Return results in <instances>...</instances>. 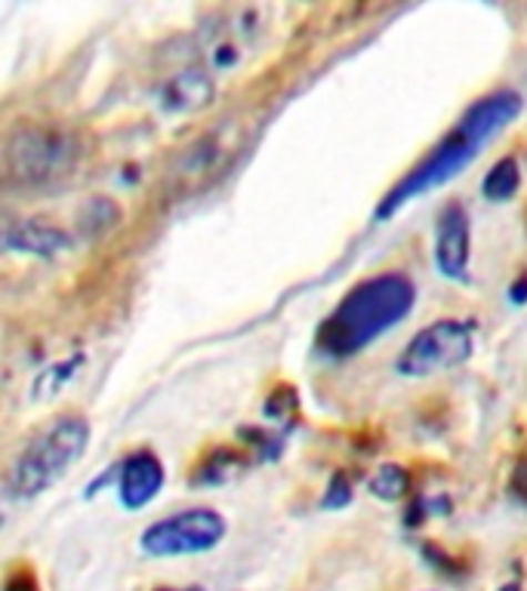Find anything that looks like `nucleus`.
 Segmentation results:
<instances>
[{
    "label": "nucleus",
    "instance_id": "1",
    "mask_svg": "<svg viewBox=\"0 0 527 591\" xmlns=\"http://www.w3.org/2000/svg\"><path fill=\"white\" fill-rule=\"evenodd\" d=\"M521 114V96L513 90H499L490 96L478 99L447 136L426 154L423 164H416L407 176H404L392 192L383 197V204L376 206V220H388L402 210L411 197L438 188L444 182H450L457 173H463L466 166L482 154L487 142L499 136L506 126L513 124L515 118Z\"/></svg>",
    "mask_w": 527,
    "mask_h": 591
},
{
    "label": "nucleus",
    "instance_id": "2",
    "mask_svg": "<svg viewBox=\"0 0 527 591\" xmlns=\"http://www.w3.org/2000/svg\"><path fill=\"white\" fill-rule=\"evenodd\" d=\"M416 303L414 281L402 272L367 277L358 287L343 296V303L333 308L327 320L318 327L321 355L327 358H352L376 343L383 333L398 327L411 315Z\"/></svg>",
    "mask_w": 527,
    "mask_h": 591
},
{
    "label": "nucleus",
    "instance_id": "3",
    "mask_svg": "<svg viewBox=\"0 0 527 591\" xmlns=\"http://www.w3.org/2000/svg\"><path fill=\"white\" fill-rule=\"evenodd\" d=\"M90 444V422L83 416H59L55 422L41 428L19 450L7 475V493L16 502H26L50 490L69 471Z\"/></svg>",
    "mask_w": 527,
    "mask_h": 591
},
{
    "label": "nucleus",
    "instance_id": "4",
    "mask_svg": "<svg viewBox=\"0 0 527 591\" xmlns=\"http://www.w3.org/2000/svg\"><path fill=\"white\" fill-rule=\"evenodd\" d=\"M78 161V145L55 126H16L3 145V170L16 185H43L65 176Z\"/></svg>",
    "mask_w": 527,
    "mask_h": 591
},
{
    "label": "nucleus",
    "instance_id": "5",
    "mask_svg": "<svg viewBox=\"0 0 527 591\" xmlns=\"http://www.w3.org/2000/svg\"><path fill=\"white\" fill-rule=\"evenodd\" d=\"M472 351H475V324L447 317L416 333L402 351L395 370L402 376H432L466 364Z\"/></svg>",
    "mask_w": 527,
    "mask_h": 591
},
{
    "label": "nucleus",
    "instance_id": "6",
    "mask_svg": "<svg viewBox=\"0 0 527 591\" xmlns=\"http://www.w3.org/2000/svg\"><path fill=\"white\" fill-rule=\"evenodd\" d=\"M225 539V518L213 509H185L152 523L142 533V551L154 558L201 554L213 551Z\"/></svg>",
    "mask_w": 527,
    "mask_h": 591
},
{
    "label": "nucleus",
    "instance_id": "7",
    "mask_svg": "<svg viewBox=\"0 0 527 591\" xmlns=\"http://www.w3.org/2000/svg\"><path fill=\"white\" fill-rule=\"evenodd\" d=\"M435 265L450 281H466L469 265V216L454 201L438 216V234H435Z\"/></svg>",
    "mask_w": 527,
    "mask_h": 591
},
{
    "label": "nucleus",
    "instance_id": "8",
    "mask_svg": "<svg viewBox=\"0 0 527 591\" xmlns=\"http://www.w3.org/2000/svg\"><path fill=\"white\" fill-rule=\"evenodd\" d=\"M164 487V466L152 450H136L124 459L118 475V499L126 509H142Z\"/></svg>",
    "mask_w": 527,
    "mask_h": 591
},
{
    "label": "nucleus",
    "instance_id": "9",
    "mask_svg": "<svg viewBox=\"0 0 527 591\" xmlns=\"http://www.w3.org/2000/svg\"><path fill=\"white\" fill-rule=\"evenodd\" d=\"M3 244L19 253H31V256H55L69 249L71 237L69 232H62L59 225H50V222L19 220L3 228Z\"/></svg>",
    "mask_w": 527,
    "mask_h": 591
},
{
    "label": "nucleus",
    "instance_id": "10",
    "mask_svg": "<svg viewBox=\"0 0 527 591\" xmlns=\"http://www.w3.org/2000/svg\"><path fill=\"white\" fill-rule=\"evenodd\" d=\"M213 102V81L204 71H180L164 83L161 105L166 111H197Z\"/></svg>",
    "mask_w": 527,
    "mask_h": 591
},
{
    "label": "nucleus",
    "instance_id": "11",
    "mask_svg": "<svg viewBox=\"0 0 527 591\" xmlns=\"http://www.w3.org/2000/svg\"><path fill=\"white\" fill-rule=\"evenodd\" d=\"M518 182H521V176H518V161H515V157H503V161L487 173L482 188H485L490 201H509L515 188H518Z\"/></svg>",
    "mask_w": 527,
    "mask_h": 591
},
{
    "label": "nucleus",
    "instance_id": "12",
    "mask_svg": "<svg viewBox=\"0 0 527 591\" xmlns=\"http://www.w3.org/2000/svg\"><path fill=\"white\" fill-rule=\"evenodd\" d=\"M367 487H371V493L379 496V499L395 502V499H402V496L411 490V475H407V468L402 466H383L374 478L367 481Z\"/></svg>",
    "mask_w": 527,
    "mask_h": 591
},
{
    "label": "nucleus",
    "instance_id": "13",
    "mask_svg": "<svg viewBox=\"0 0 527 591\" xmlns=\"http://www.w3.org/2000/svg\"><path fill=\"white\" fill-rule=\"evenodd\" d=\"M244 466V459L235 454V450H216V454L210 456L207 462L201 466V471L194 475V481L197 483H222L229 481L235 471H241Z\"/></svg>",
    "mask_w": 527,
    "mask_h": 591
},
{
    "label": "nucleus",
    "instance_id": "14",
    "mask_svg": "<svg viewBox=\"0 0 527 591\" xmlns=\"http://www.w3.org/2000/svg\"><path fill=\"white\" fill-rule=\"evenodd\" d=\"M348 502H352V487H348L346 475H333L327 496L321 499V506H324V509H343Z\"/></svg>",
    "mask_w": 527,
    "mask_h": 591
},
{
    "label": "nucleus",
    "instance_id": "15",
    "mask_svg": "<svg viewBox=\"0 0 527 591\" xmlns=\"http://www.w3.org/2000/svg\"><path fill=\"white\" fill-rule=\"evenodd\" d=\"M513 490H515V496L521 493V499H527V462H518V468H515Z\"/></svg>",
    "mask_w": 527,
    "mask_h": 591
},
{
    "label": "nucleus",
    "instance_id": "16",
    "mask_svg": "<svg viewBox=\"0 0 527 591\" xmlns=\"http://www.w3.org/2000/svg\"><path fill=\"white\" fill-rule=\"evenodd\" d=\"M513 303H527V277H521V284L513 287Z\"/></svg>",
    "mask_w": 527,
    "mask_h": 591
},
{
    "label": "nucleus",
    "instance_id": "17",
    "mask_svg": "<svg viewBox=\"0 0 527 591\" xmlns=\"http://www.w3.org/2000/svg\"><path fill=\"white\" fill-rule=\"evenodd\" d=\"M499 591H521L518 585H506V589H499Z\"/></svg>",
    "mask_w": 527,
    "mask_h": 591
},
{
    "label": "nucleus",
    "instance_id": "18",
    "mask_svg": "<svg viewBox=\"0 0 527 591\" xmlns=\"http://www.w3.org/2000/svg\"><path fill=\"white\" fill-rule=\"evenodd\" d=\"M158 591H173V589H158ZM185 591H201V589H185Z\"/></svg>",
    "mask_w": 527,
    "mask_h": 591
}]
</instances>
